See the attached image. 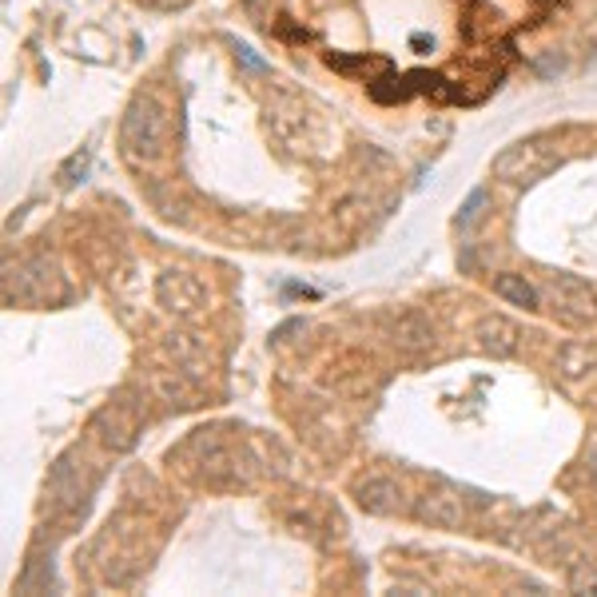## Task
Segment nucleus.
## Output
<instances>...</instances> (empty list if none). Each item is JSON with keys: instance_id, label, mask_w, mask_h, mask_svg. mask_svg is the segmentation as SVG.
I'll return each mask as SVG.
<instances>
[{"instance_id": "f257e3e1", "label": "nucleus", "mask_w": 597, "mask_h": 597, "mask_svg": "<svg viewBox=\"0 0 597 597\" xmlns=\"http://www.w3.org/2000/svg\"><path fill=\"white\" fill-rule=\"evenodd\" d=\"M163 132H168V115L156 96H136L127 103L124 127H120V144H124L127 160H156L163 151Z\"/></svg>"}, {"instance_id": "f03ea898", "label": "nucleus", "mask_w": 597, "mask_h": 597, "mask_svg": "<svg viewBox=\"0 0 597 597\" xmlns=\"http://www.w3.org/2000/svg\"><path fill=\"white\" fill-rule=\"evenodd\" d=\"M558 163H562L558 144L546 136H534V139H517V144H510L505 151H498L495 175L498 180H510V184H538L541 175H550Z\"/></svg>"}, {"instance_id": "7ed1b4c3", "label": "nucleus", "mask_w": 597, "mask_h": 597, "mask_svg": "<svg viewBox=\"0 0 597 597\" xmlns=\"http://www.w3.org/2000/svg\"><path fill=\"white\" fill-rule=\"evenodd\" d=\"M553 298V310L570 322H589L597 319V295L589 291V283H582L577 276H550L546 283Z\"/></svg>"}, {"instance_id": "20e7f679", "label": "nucleus", "mask_w": 597, "mask_h": 597, "mask_svg": "<svg viewBox=\"0 0 597 597\" xmlns=\"http://www.w3.org/2000/svg\"><path fill=\"white\" fill-rule=\"evenodd\" d=\"M96 430H100L103 447L112 450H132L139 435V406L136 402H112L96 414Z\"/></svg>"}, {"instance_id": "39448f33", "label": "nucleus", "mask_w": 597, "mask_h": 597, "mask_svg": "<svg viewBox=\"0 0 597 597\" xmlns=\"http://www.w3.org/2000/svg\"><path fill=\"white\" fill-rule=\"evenodd\" d=\"M48 498H52V510L64 514V510H76L84 498V486H81V466L76 459H60L52 478H48Z\"/></svg>"}, {"instance_id": "423d86ee", "label": "nucleus", "mask_w": 597, "mask_h": 597, "mask_svg": "<svg viewBox=\"0 0 597 597\" xmlns=\"http://www.w3.org/2000/svg\"><path fill=\"white\" fill-rule=\"evenodd\" d=\"M478 343H483L486 355L495 358H510L522 343V331H517L514 319H505V315H486L478 322Z\"/></svg>"}, {"instance_id": "0eeeda50", "label": "nucleus", "mask_w": 597, "mask_h": 597, "mask_svg": "<svg viewBox=\"0 0 597 597\" xmlns=\"http://www.w3.org/2000/svg\"><path fill=\"white\" fill-rule=\"evenodd\" d=\"M414 517L426 522V526L438 529H459L462 526V502L447 490H435V495H423L414 502Z\"/></svg>"}, {"instance_id": "6e6552de", "label": "nucleus", "mask_w": 597, "mask_h": 597, "mask_svg": "<svg viewBox=\"0 0 597 597\" xmlns=\"http://www.w3.org/2000/svg\"><path fill=\"white\" fill-rule=\"evenodd\" d=\"M355 498L367 514H394L402 502V486L394 478H367V483H358Z\"/></svg>"}, {"instance_id": "1a4fd4ad", "label": "nucleus", "mask_w": 597, "mask_h": 597, "mask_svg": "<svg viewBox=\"0 0 597 597\" xmlns=\"http://www.w3.org/2000/svg\"><path fill=\"white\" fill-rule=\"evenodd\" d=\"M391 334H394V343H399L402 351H423V346L435 343V327H430L418 310H402L399 319H394Z\"/></svg>"}, {"instance_id": "9d476101", "label": "nucleus", "mask_w": 597, "mask_h": 597, "mask_svg": "<svg viewBox=\"0 0 597 597\" xmlns=\"http://www.w3.org/2000/svg\"><path fill=\"white\" fill-rule=\"evenodd\" d=\"M589 370H597V346L589 343H565L558 351V375L570 382L586 379Z\"/></svg>"}, {"instance_id": "9b49d317", "label": "nucleus", "mask_w": 597, "mask_h": 597, "mask_svg": "<svg viewBox=\"0 0 597 597\" xmlns=\"http://www.w3.org/2000/svg\"><path fill=\"white\" fill-rule=\"evenodd\" d=\"M48 288H52V264H48V259H33V264L21 267L16 291H21L24 298H45Z\"/></svg>"}, {"instance_id": "f8f14e48", "label": "nucleus", "mask_w": 597, "mask_h": 597, "mask_svg": "<svg viewBox=\"0 0 597 597\" xmlns=\"http://www.w3.org/2000/svg\"><path fill=\"white\" fill-rule=\"evenodd\" d=\"M495 291L505 298V303H514V307H526V310L538 307V291L529 288L522 276H498L495 279Z\"/></svg>"}, {"instance_id": "ddd939ff", "label": "nucleus", "mask_w": 597, "mask_h": 597, "mask_svg": "<svg viewBox=\"0 0 597 597\" xmlns=\"http://www.w3.org/2000/svg\"><path fill=\"white\" fill-rule=\"evenodd\" d=\"M483 204H486V192L483 187H474L471 196H466V204L459 207V228H471L474 219H478V211H483Z\"/></svg>"}, {"instance_id": "4468645a", "label": "nucleus", "mask_w": 597, "mask_h": 597, "mask_svg": "<svg viewBox=\"0 0 597 597\" xmlns=\"http://www.w3.org/2000/svg\"><path fill=\"white\" fill-rule=\"evenodd\" d=\"M88 160H93V156H88V151H76V156H72L69 163H64V168H60V180H64V184H76V180H72V175L76 172H88Z\"/></svg>"}, {"instance_id": "2eb2a0df", "label": "nucleus", "mask_w": 597, "mask_h": 597, "mask_svg": "<svg viewBox=\"0 0 597 597\" xmlns=\"http://www.w3.org/2000/svg\"><path fill=\"white\" fill-rule=\"evenodd\" d=\"M240 60H243V64H247V69H255V72L267 69V64H264V60H259V57H255L252 48H240Z\"/></svg>"}]
</instances>
